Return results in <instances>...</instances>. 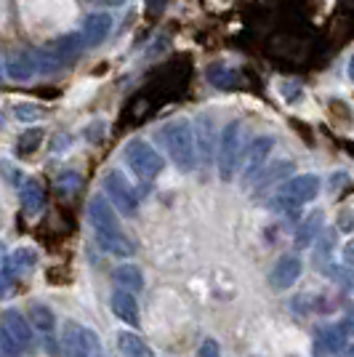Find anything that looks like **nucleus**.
<instances>
[{
  "mask_svg": "<svg viewBox=\"0 0 354 357\" xmlns=\"http://www.w3.org/2000/svg\"><path fill=\"white\" fill-rule=\"evenodd\" d=\"M14 118L19 123H35V120L45 118V109L40 105H32V102H22L14 107Z\"/></svg>",
  "mask_w": 354,
  "mask_h": 357,
  "instance_id": "obj_28",
  "label": "nucleus"
},
{
  "mask_svg": "<svg viewBox=\"0 0 354 357\" xmlns=\"http://www.w3.org/2000/svg\"><path fill=\"white\" fill-rule=\"evenodd\" d=\"M38 70V64H35V56L27 54V51H8L6 54V59H3V73L8 80H16V83H24V80H30L32 75Z\"/></svg>",
  "mask_w": 354,
  "mask_h": 357,
  "instance_id": "obj_9",
  "label": "nucleus"
},
{
  "mask_svg": "<svg viewBox=\"0 0 354 357\" xmlns=\"http://www.w3.org/2000/svg\"><path fill=\"white\" fill-rule=\"evenodd\" d=\"M339 357H354V344H346V349H344Z\"/></svg>",
  "mask_w": 354,
  "mask_h": 357,
  "instance_id": "obj_39",
  "label": "nucleus"
},
{
  "mask_svg": "<svg viewBox=\"0 0 354 357\" xmlns=\"http://www.w3.org/2000/svg\"><path fill=\"white\" fill-rule=\"evenodd\" d=\"M112 32V16L109 14H88L83 19V38L86 45H99Z\"/></svg>",
  "mask_w": 354,
  "mask_h": 357,
  "instance_id": "obj_15",
  "label": "nucleus"
},
{
  "mask_svg": "<svg viewBox=\"0 0 354 357\" xmlns=\"http://www.w3.org/2000/svg\"><path fill=\"white\" fill-rule=\"evenodd\" d=\"M104 192L109 197V203L125 216L136 213V208H139V197H136L133 187L128 184V178L123 176L120 171H107L104 174Z\"/></svg>",
  "mask_w": 354,
  "mask_h": 357,
  "instance_id": "obj_6",
  "label": "nucleus"
},
{
  "mask_svg": "<svg viewBox=\"0 0 354 357\" xmlns=\"http://www.w3.org/2000/svg\"><path fill=\"white\" fill-rule=\"evenodd\" d=\"M245 155V142H243V123H229L224 128L222 142H219V176L222 181H232L240 160Z\"/></svg>",
  "mask_w": 354,
  "mask_h": 357,
  "instance_id": "obj_4",
  "label": "nucleus"
},
{
  "mask_svg": "<svg viewBox=\"0 0 354 357\" xmlns=\"http://www.w3.org/2000/svg\"><path fill=\"white\" fill-rule=\"evenodd\" d=\"M320 229H323V211H314V213H309L304 222L298 224V229H295V248H309L311 243L320 238Z\"/></svg>",
  "mask_w": 354,
  "mask_h": 357,
  "instance_id": "obj_17",
  "label": "nucleus"
},
{
  "mask_svg": "<svg viewBox=\"0 0 354 357\" xmlns=\"http://www.w3.org/2000/svg\"><path fill=\"white\" fill-rule=\"evenodd\" d=\"M83 45H86V38H83V35H64L56 43H51V48L56 51V56H59V59L64 61V67H67L70 61H75L80 56Z\"/></svg>",
  "mask_w": 354,
  "mask_h": 357,
  "instance_id": "obj_21",
  "label": "nucleus"
},
{
  "mask_svg": "<svg viewBox=\"0 0 354 357\" xmlns=\"http://www.w3.org/2000/svg\"><path fill=\"white\" fill-rule=\"evenodd\" d=\"M115 285L131 291V294H139L144 288V275L136 264H123V267L115 269Z\"/></svg>",
  "mask_w": 354,
  "mask_h": 357,
  "instance_id": "obj_23",
  "label": "nucleus"
},
{
  "mask_svg": "<svg viewBox=\"0 0 354 357\" xmlns=\"http://www.w3.org/2000/svg\"><path fill=\"white\" fill-rule=\"evenodd\" d=\"M317 192H320V178L314 176V174H298V176L288 178V181L282 184L280 192L272 197V200H275L272 208L293 213V211H298V206L314 200Z\"/></svg>",
  "mask_w": 354,
  "mask_h": 357,
  "instance_id": "obj_2",
  "label": "nucleus"
},
{
  "mask_svg": "<svg viewBox=\"0 0 354 357\" xmlns=\"http://www.w3.org/2000/svg\"><path fill=\"white\" fill-rule=\"evenodd\" d=\"M40 142H43V131L40 128H30V131H24V134L19 136L16 152L19 155H30V152H35V149L40 147Z\"/></svg>",
  "mask_w": 354,
  "mask_h": 357,
  "instance_id": "obj_27",
  "label": "nucleus"
},
{
  "mask_svg": "<svg viewBox=\"0 0 354 357\" xmlns=\"http://www.w3.org/2000/svg\"><path fill=\"white\" fill-rule=\"evenodd\" d=\"M349 77L354 80V56H352V61H349Z\"/></svg>",
  "mask_w": 354,
  "mask_h": 357,
  "instance_id": "obj_40",
  "label": "nucleus"
},
{
  "mask_svg": "<svg viewBox=\"0 0 354 357\" xmlns=\"http://www.w3.org/2000/svg\"><path fill=\"white\" fill-rule=\"evenodd\" d=\"M35 64H38V70L43 75H54L64 67V61L56 56V51H54L51 45H48V48H40V51L35 54Z\"/></svg>",
  "mask_w": 354,
  "mask_h": 357,
  "instance_id": "obj_25",
  "label": "nucleus"
},
{
  "mask_svg": "<svg viewBox=\"0 0 354 357\" xmlns=\"http://www.w3.org/2000/svg\"><path fill=\"white\" fill-rule=\"evenodd\" d=\"M344 259H346V264H349V267H354V240L346 243V248H344Z\"/></svg>",
  "mask_w": 354,
  "mask_h": 357,
  "instance_id": "obj_36",
  "label": "nucleus"
},
{
  "mask_svg": "<svg viewBox=\"0 0 354 357\" xmlns=\"http://www.w3.org/2000/svg\"><path fill=\"white\" fill-rule=\"evenodd\" d=\"M99 357H104V355H99Z\"/></svg>",
  "mask_w": 354,
  "mask_h": 357,
  "instance_id": "obj_41",
  "label": "nucleus"
},
{
  "mask_svg": "<svg viewBox=\"0 0 354 357\" xmlns=\"http://www.w3.org/2000/svg\"><path fill=\"white\" fill-rule=\"evenodd\" d=\"M165 6H168V0H147V14L160 16L165 11Z\"/></svg>",
  "mask_w": 354,
  "mask_h": 357,
  "instance_id": "obj_35",
  "label": "nucleus"
},
{
  "mask_svg": "<svg viewBox=\"0 0 354 357\" xmlns=\"http://www.w3.org/2000/svg\"><path fill=\"white\" fill-rule=\"evenodd\" d=\"M339 227L344 229V232H349V229H354V211H344L339 216Z\"/></svg>",
  "mask_w": 354,
  "mask_h": 357,
  "instance_id": "obj_34",
  "label": "nucleus"
},
{
  "mask_svg": "<svg viewBox=\"0 0 354 357\" xmlns=\"http://www.w3.org/2000/svg\"><path fill=\"white\" fill-rule=\"evenodd\" d=\"M118 349L123 357H155V352L149 349V344L141 336H136L133 331H120Z\"/></svg>",
  "mask_w": 354,
  "mask_h": 357,
  "instance_id": "obj_18",
  "label": "nucleus"
},
{
  "mask_svg": "<svg viewBox=\"0 0 354 357\" xmlns=\"http://www.w3.org/2000/svg\"><path fill=\"white\" fill-rule=\"evenodd\" d=\"M291 171H293V163L291 160H282V163L272 165V168H266V171H261L259 176H256V192H261V190H269L272 184H277V181H282V178L291 176Z\"/></svg>",
  "mask_w": 354,
  "mask_h": 357,
  "instance_id": "obj_22",
  "label": "nucleus"
},
{
  "mask_svg": "<svg viewBox=\"0 0 354 357\" xmlns=\"http://www.w3.org/2000/svg\"><path fill=\"white\" fill-rule=\"evenodd\" d=\"M125 163H128V168L136 174V178H141V181L157 178L160 171L165 168V160L160 158V152L152 149L147 142H141V139H133V142L125 144Z\"/></svg>",
  "mask_w": 354,
  "mask_h": 357,
  "instance_id": "obj_3",
  "label": "nucleus"
},
{
  "mask_svg": "<svg viewBox=\"0 0 354 357\" xmlns=\"http://www.w3.org/2000/svg\"><path fill=\"white\" fill-rule=\"evenodd\" d=\"M301 272H304L301 256H298V253H285V256L277 259L275 269L269 272V285H272L275 291H288V288L301 278Z\"/></svg>",
  "mask_w": 354,
  "mask_h": 357,
  "instance_id": "obj_7",
  "label": "nucleus"
},
{
  "mask_svg": "<svg viewBox=\"0 0 354 357\" xmlns=\"http://www.w3.org/2000/svg\"><path fill=\"white\" fill-rule=\"evenodd\" d=\"M96 243L104 253H112V256H120V259H128L136 253V245L125 238L120 229H109V232H96Z\"/></svg>",
  "mask_w": 354,
  "mask_h": 357,
  "instance_id": "obj_13",
  "label": "nucleus"
},
{
  "mask_svg": "<svg viewBox=\"0 0 354 357\" xmlns=\"http://www.w3.org/2000/svg\"><path fill=\"white\" fill-rule=\"evenodd\" d=\"M11 259H14L16 275H30L35 264H38V253L32 251V248H19V251L11 253Z\"/></svg>",
  "mask_w": 354,
  "mask_h": 357,
  "instance_id": "obj_26",
  "label": "nucleus"
},
{
  "mask_svg": "<svg viewBox=\"0 0 354 357\" xmlns=\"http://www.w3.org/2000/svg\"><path fill=\"white\" fill-rule=\"evenodd\" d=\"M0 352H3V357H22L24 349H22V344L16 342L8 331L0 328Z\"/></svg>",
  "mask_w": 354,
  "mask_h": 357,
  "instance_id": "obj_30",
  "label": "nucleus"
},
{
  "mask_svg": "<svg viewBox=\"0 0 354 357\" xmlns=\"http://www.w3.org/2000/svg\"><path fill=\"white\" fill-rule=\"evenodd\" d=\"M30 323L35 326V331H40L45 339L51 342V336H54V331H56V317L51 312V307H45V304H30Z\"/></svg>",
  "mask_w": 354,
  "mask_h": 357,
  "instance_id": "obj_20",
  "label": "nucleus"
},
{
  "mask_svg": "<svg viewBox=\"0 0 354 357\" xmlns=\"http://www.w3.org/2000/svg\"><path fill=\"white\" fill-rule=\"evenodd\" d=\"M272 149H275V139L272 136H259L253 142L251 149L245 152V165H243V181L245 184H253L256 176L264 171V163L266 158L272 155Z\"/></svg>",
  "mask_w": 354,
  "mask_h": 357,
  "instance_id": "obj_8",
  "label": "nucleus"
},
{
  "mask_svg": "<svg viewBox=\"0 0 354 357\" xmlns=\"http://www.w3.org/2000/svg\"><path fill=\"white\" fill-rule=\"evenodd\" d=\"M197 357H222L219 342H216V339H206L203 347H200V352H197Z\"/></svg>",
  "mask_w": 354,
  "mask_h": 357,
  "instance_id": "obj_33",
  "label": "nucleus"
},
{
  "mask_svg": "<svg viewBox=\"0 0 354 357\" xmlns=\"http://www.w3.org/2000/svg\"><path fill=\"white\" fill-rule=\"evenodd\" d=\"M160 139L171 160L178 171H192L197 165V142H194V126L187 120H171L160 128Z\"/></svg>",
  "mask_w": 354,
  "mask_h": 357,
  "instance_id": "obj_1",
  "label": "nucleus"
},
{
  "mask_svg": "<svg viewBox=\"0 0 354 357\" xmlns=\"http://www.w3.org/2000/svg\"><path fill=\"white\" fill-rule=\"evenodd\" d=\"M112 312L128 328H139V304H136V296H133L131 291L118 288L112 294Z\"/></svg>",
  "mask_w": 354,
  "mask_h": 357,
  "instance_id": "obj_12",
  "label": "nucleus"
},
{
  "mask_svg": "<svg viewBox=\"0 0 354 357\" xmlns=\"http://www.w3.org/2000/svg\"><path fill=\"white\" fill-rule=\"evenodd\" d=\"M194 142H197V158L208 165L213 160V120L208 115H200L194 120Z\"/></svg>",
  "mask_w": 354,
  "mask_h": 357,
  "instance_id": "obj_14",
  "label": "nucleus"
},
{
  "mask_svg": "<svg viewBox=\"0 0 354 357\" xmlns=\"http://www.w3.org/2000/svg\"><path fill=\"white\" fill-rule=\"evenodd\" d=\"M45 206V192H43V184L38 181V178H27L24 184H22V208L27 216H35V213H40Z\"/></svg>",
  "mask_w": 354,
  "mask_h": 357,
  "instance_id": "obj_16",
  "label": "nucleus"
},
{
  "mask_svg": "<svg viewBox=\"0 0 354 357\" xmlns=\"http://www.w3.org/2000/svg\"><path fill=\"white\" fill-rule=\"evenodd\" d=\"M344 328H346V333H349V336H354V312H349V317L344 320Z\"/></svg>",
  "mask_w": 354,
  "mask_h": 357,
  "instance_id": "obj_37",
  "label": "nucleus"
},
{
  "mask_svg": "<svg viewBox=\"0 0 354 357\" xmlns=\"http://www.w3.org/2000/svg\"><path fill=\"white\" fill-rule=\"evenodd\" d=\"M61 352L64 357H99V339L88 328L77 326L75 320H64L61 328Z\"/></svg>",
  "mask_w": 354,
  "mask_h": 357,
  "instance_id": "obj_5",
  "label": "nucleus"
},
{
  "mask_svg": "<svg viewBox=\"0 0 354 357\" xmlns=\"http://www.w3.org/2000/svg\"><path fill=\"white\" fill-rule=\"evenodd\" d=\"M77 187H80V176H77L75 171H67V174H61L59 176L61 192H70V190H77Z\"/></svg>",
  "mask_w": 354,
  "mask_h": 357,
  "instance_id": "obj_32",
  "label": "nucleus"
},
{
  "mask_svg": "<svg viewBox=\"0 0 354 357\" xmlns=\"http://www.w3.org/2000/svg\"><path fill=\"white\" fill-rule=\"evenodd\" d=\"M208 80H210L216 89L229 91V89H237L240 75H237L232 67H226V64H213V67L208 70Z\"/></svg>",
  "mask_w": 354,
  "mask_h": 357,
  "instance_id": "obj_24",
  "label": "nucleus"
},
{
  "mask_svg": "<svg viewBox=\"0 0 354 357\" xmlns=\"http://www.w3.org/2000/svg\"><path fill=\"white\" fill-rule=\"evenodd\" d=\"M88 219H91V224H93V229H96V232L120 229L109 197H102V195H93V197L88 200Z\"/></svg>",
  "mask_w": 354,
  "mask_h": 357,
  "instance_id": "obj_10",
  "label": "nucleus"
},
{
  "mask_svg": "<svg viewBox=\"0 0 354 357\" xmlns=\"http://www.w3.org/2000/svg\"><path fill=\"white\" fill-rule=\"evenodd\" d=\"M14 275H16V269H14V259L6 253L3 256V294H8L11 291V283H14Z\"/></svg>",
  "mask_w": 354,
  "mask_h": 357,
  "instance_id": "obj_31",
  "label": "nucleus"
},
{
  "mask_svg": "<svg viewBox=\"0 0 354 357\" xmlns=\"http://www.w3.org/2000/svg\"><path fill=\"white\" fill-rule=\"evenodd\" d=\"M330 278L339 283L341 291H346V294H354V267H333L330 269Z\"/></svg>",
  "mask_w": 354,
  "mask_h": 357,
  "instance_id": "obj_29",
  "label": "nucleus"
},
{
  "mask_svg": "<svg viewBox=\"0 0 354 357\" xmlns=\"http://www.w3.org/2000/svg\"><path fill=\"white\" fill-rule=\"evenodd\" d=\"M32 328L35 326L19 310H6L3 312V331H8L16 342L22 344V349L32 347Z\"/></svg>",
  "mask_w": 354,
  "mask_h": 357,
  "instance_id": "obj_11",
  "label": "nucleus"
},
{
  "mask_svg": "<svg viewBox=\"0 0 354 357\" xmlns=\"http://www.w3.org/2000/svg\"><path fill=\"white\" fill-rule=\"evenodd\" d=\"M93 3H102V6H123L125 0H93Z\"/></svg>",
  "mask_w": 354,
  "mask_h": 357,
  "instance_id": "obj_38",
  "label": "nucleus"
},
{
  "mask_svg": "<svg viewBox=\"0 0 354 357\" xmlns=\"http://www.w3.org/2000/svg\"><path fill=\"white\" fill-rule=\"evenodd\" d=\"M317 342H320V347H323L325 352L341 355V352L346 349V344H349V333H346L344 323H341V326H328L317 333Z\"/></svg>",
  "mask_w": 354,
  "mask_h": 357,
  "instance_id": "obj_19",
  "label": "nucleus"
}]
</instances>
